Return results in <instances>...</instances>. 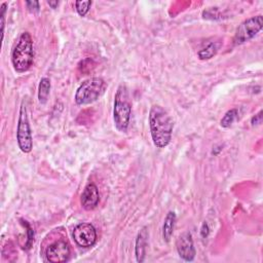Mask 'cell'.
Wrapping results in <instances>:
<instances>
[{
  "instance_id": "1",
  "label": "cell",
  "mask_w": 263,
  "mask_h": 263,
  "mask_svg": "<svg viewBox=\"0 0 263 263\" xmlns=\"http://www.w3.org/2000/svg\"><path fill=\"white\" fill-rule=\"evenodd\" d=\"M149 126L153 144L157 148L166 147L172 140L174 122L161 106L153 105L150 108Z\"/></svg>"
},
{
  "instance_id": "2",
  "label": "cell",
  "mask_w": 263,
  "mask_h": 263,
  "mask_svg": "<svg viewBox=\"0 0 263 263\" xmlns=\"http://www.w3.org/2000/svg\"><path fill=\"white\" fill-rule=\"evenodd\" d=\"M34 60L33 39L28 32L20 35L11 52V63L17 73H24L30 69Z\"/></svg>"
},
{
  "instance_id": "3",
  "label": "cell",
  "mask_w": 263,
  "mask_h": 263,
  "mask_svg": "<svg viewBox=\"0 0 263 263\" xmlns=\"http://www.w3.org/2000/svg\"><path fill=\"white\" fill-rule=\"evenodd\" d=\"M130 114L132 106L129 103L127 88L125 85L120 84L115 93L113 107V120L115 127L119 132L125 133L127 130L130 120Z\"/></svg>"
},
{
  "instance_id": "4",
  "label": "cell",
  "mask_w": 263,
  "mask_h": 263,
  "mask_svg": "<svg viewBox=\"0 0 263 263\" xmlns=\"http://www.w3.org/2000/svg\"><path fill=\"white\" fill-rule=\"evenodd\" d=\"M107 85L100 77H91L83 81L75 93V103L77 105H88L96 102L104 92Z\"/></svg>"
},
{
  "instance_id": "5",
  "label": "cell",
  "mask_w": 263,
  "mask_h": 263,
  "mask_svg": "<svg viewBox=\"0 0 263 263\" xmlns=\"http://www.w3.org/2000/svg\"><path fill=\"white\" fill-rule=\"evenodd\" d=\"M16 140L18 148L24 153H30L33 149V137L32 130L27 114V108L25 101L22 102L20 107V115L16 129Z\"/></svg>"
},
{
  "instance_id": "6",
  "label": "cell",
  "mask_w": 263,
  "mask_h": 263,
  "mask_svg": "<svg viewBox=\"0 0 263 263\" xmlns=\"http://www.w3.org/2000/svg\"><path fill=\"white\" fill-rule=\"evenodd\" d=\"M263 27V17L261 14L249 17L245 20L237 27L234 37L233 43L235 45H240L242 43L248 42L252 38H254Z\"/></svg>"
},
{
  "instance_id": "7",
  "label": "cell",
  "mask_w": 263,
  "mask_h": 263,
  "mask_svg": "<svg viewBox=\"0 0 263 263\" xmlns=\"http://www.w3.org/2000/svg\"><path fill=\"white\" fill-rule=\"evenodd\" d=\"M72 236L77 246L81 248H90L97 241L96 228L89 223H79L75 226Z\"/></svg>"
},
{
  "instance_id": "8",
  "label": "cell",
  "mask_w": 263,
  "mask_h": 263,
  "mask_svg": "<svg viewBox=\"0 0 263 263\" xmlns=\"http://www.w3.org/2000/svg\"><path fill=\"white\" fill-rule=\"evenodd\" d=\"M71 249L66 240L59 239L50 243L45 250L46 260L51 263H61L69 260Z\"/></svg>"
},
{
  "instance_id": "9",
  "label": "cell",
  "mask_w": 263,
  "mask_h": 263,
  "mask_svg": "<svg viewBox=\"0 0 263 263\" xmlns=\"http://www.w3.org/2000/svg\"><path fill=\"white\" fill-rule=\"evenodd\" d=\"M176 249L179 256L187 262H191L194 260L196 251L193 245L192 235L190 232L186 231L181 233L176 240Z\"/></svg>"
},
{
  "instance_id": "10",
  "label": "cell",
  "mask_w": 263,
  "mask_h": 263,
  "mask_svg": "<svg viewBox=\"0 0 263 263\" xmlns=\"http://www.w3.org/2000/svg\"><path fill=\"white\" fill-rule=\"evenodd\" d=\"M100 201L99 189L93 183H89L85 186L81 194V205L86 211H91L97 208Z\"/></svg>"
},
{
  "instance_id": "11",
  "label": "cell",
  "mask_w": 263,
  "mask_h": 263,
  "mask_svg": "<svg viewBox=\"0 0 263 263\" xmlns=\"http://www.w3.org/2000/svg\"><path fill=\"white\" fill-rule=\"evenodd\" d=\"M148 236H149V233H148V228L146 226L142 227L137 234L136 246H135V255H136V260L140 263L145 260Z\"/></svg>"
},
{
  "instance_id": "12",
  "label": "cell",
  "mask_w": 263,
  "mask_h": 263,
  "mask_svg": "<svg viewBox=\"0 0 263 263\" xmlns=\"http://www.w3.org/2000/svg\"><path fill=\"white\" fill-rule=\"evenodd\" d=\"M176 218H177L176 214L173 211H170L164 218V222L162 225V237L165 242H168L173 236L175 224H176Z\"/></svg>"
},
{
  "instance_id": "13",
  "label": "cell",
  "mask_w": 263,
  "mask_h": 263,
  "mask_svg": "<svg viewBox=\"0 0 263 263\" xmlns=\"http://www.w3.org/2000/svg\"><path fill=\"white\" fill-rule=\"evenodd\" d=\"M50 92V79L48 77H42L38 86V101L44 105L47 102Z\"/></svg>"
},
{
  "instance_id": "14",
  "label": "cell",
  "mask_w": 263,
  "mask_h": 263,
  "mask_svg": "<svg viewBox=\"0 0 263 263\" xmlns=\"http://www.w3.org/2000/svg\"><path fill=\"white\" fill-rule=\"evenodd\" d=\"M220 43L219 42H211L209 43L205 47L201 48L198 51V58L200 60H210L212 59L214 55H216V53L218 52L219 48H220Z\"/></svg>"
},
{
  "instance_id": "15",
  "label": "cell",
  "mask_w": 263,
  "mask_h": 263,
  "mask_svg": "<svg viewBox=\"0 0 263 263\" xmlns=\"http://www.w3.org/2000/svg\"><path fill=\"white\" fill-rule=\"evenodd\" d=\"M238 117V111L237 109H231L225 113V115L222 117L220 124L222 127H229L232 125V123L237 119Z\"/></svg>"
},
{
  "instance_id": "16",
  "label": "cell",
  "mask_w": 263,
  "mask_h": 263,
  "mask_svg": "<svg viewBox=\"0 0 263 263\" xmlns=\"http://www.w3.org/2000/svg\"><path fill=\"white\" fill-rule=\"evenodd\" d=\"M91 5V1H76L75 2V7H76V11L80 16H84Z\"/></svg>"
},
{
  "instance_id": "17",
  "label": "cell",
  "mask_w": 263,
  "mask_h": 263,
  "mask_svg": "<svg viewBox=\"0 0 263 263\" xmlns=\"http://www.w3.org/2000/svg\"><path fill=\"white\" fill-rule=\"evenodd\" d=\"M22 223L26 226L27 234H28V239H27V242H26V249H30L32 243H33V240H34V232H33L31 226L28 224L27 221H22Z\"/></svg>"
},
{
  "instance_id": "18",
  "label": "cell",
  "mask_w": 263,
  "mask_h": 263,
  "mask_svg": "<svg viewBox=\"0 0 263 263\" xmlns=\"http://www.w3.org/2000/svg\"><path fill=\"white\" fill-rule=\"evenodd\" d=\"M6 6H7V3L4 2L2 5H1V32H2V38L4 36V25H5V13H6Z\"/></svg>"
},
{
  "instance_id": "19",
  "label": "cell",
  "mask_w": 263,
  "mask_h": 263,
  "mask_svg": "<svg viewBox=\"0 0 263 263\" xmlns=\"http://www.w3.org/2000/svg\"><path fill=\"white\" fill-rule=\"evenodd\" d=\"M27 8L30 12H38L39 11V2L38 1H26Z\"/></svg>"
},
{
  "instance_id": "20",
  "label": "cell",
  "mask_w": 263,
  "mask_h": 263,
  "mask_svg": "<svg viewBox=\"0 0 263 263\" xmlns=\"http://www.w3.org/2000/svg\"><path fill=\"white\" fill-rule=\"evenodd\" d=\"M262 122V111H259L255 116L252 117L251 123L252 125H259Z\"/></svg>"
},
{
  "instance_id": "21",
  "label": "cell",
  "mask_w": 263,
  "mask_h": 263,
  "mask_svg": "<svg viewBox=\"0 0 263 263\" xmlns=\"http://www.w3.org/2000/svg\"><path fill=\"white\" fill-rule=\"evenodd\" d=\"M209 233H210L209 225H208V223H206V222H203V223H202V225H201V229H200V235H201V237L205 238V237H208Z\"/></svg>"
},
{
  "instance_id": "22",
  "label": "cell",
  "mask_w": 263,
  "mask_h": 263,
  "mask_svg": "<svg viewBox=\"0 0 263 263\" xmlns=\"http://www.w3.org/2000/svg\"><path fill=\"white\" fill-rule=\"evenodd\" d=\"M47 4L52 8H55L59 5V1H47Z\"/></svg>"
}]
</instances>
